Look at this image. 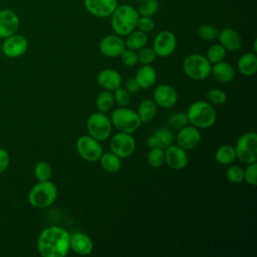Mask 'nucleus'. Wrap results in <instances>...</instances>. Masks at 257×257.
Wrapping results in <instances>:
<instances>
[{
  "label": "nucleus",
  "instance_id": "nucleus-18",
  "mask_svg": "<svg viewBox=\"0 0 257 257\" xmlns=\"http://www.w3.org/2000/svg\"><path fill=\"white\" fill-rule=\"evenodd\" d=\"M20 26L17 14L10 9L0 10V37L6 38L15 34Z\"/></svg>",
  "mask_w": 257,
  "mask_h": 257
},
{
  "label": "nucleus",
  "instance_id": "nucleus-35",
  "mask_svg": "<svg viewBox=\"0 0 257 257\" xmlns=\"http://www.w3.org/2000/svg\"><path fill=\"white\" fill-rule=\"evenodd\" d=\"M197 33L201 39L205 41H212L218 37L219 30L211 24H202L198 28Z\"/></svg>",
  "mask_w": 257,
  "mask_h": 257
},
{
  "label": "nucleus",
  "instance_id": "nucleus-41",
  "mask_svg": "<svg viewBox=\"0 0 257 257\" xmlns=\"http://www.w3.org/2000/svg\"><path fill=\"white\" fill-rule=\"evenodd\" d=\"M119 56H120L122 63L125 66L133 67L138 63V53L136 52V50L128 49L125 47V49L121 52V54Z\"/></svg>",
  "mask_w": 257,
  "mask_h": 257
},
{
  "label": "nucleus",
  "instance_id": "nucleus-39",
  "mask_svg": "<svg viewBox=\"0 0 257 257\" xmlns=\"http://www.w3.org/2000/svg\"><path fill=\"white\" fill-rule=\"evenodd\" d=\"M113 98L114 102H116L120 106H126L131 101L130 92L124 87H117L113 90Z\"/></svg>",
  "mask_w": 257,
  "mask_h": 257
},
{
  "label": "nucleus",
  "instance_id": "nucleus-36",
  "mask_svg": "<svg viewBox=\"0 0 257 257\" xmlns=\"http://www.w3.org/2000/svg\"><path fill=\"white\" fill-rule=\"evenodd\" d=\"M188 123L187 114L185 112L179 111L171 114L168 118V124L170 127L175 130H180Z\"/></svg>",
  "mask_w": 257,
  "mask_h": 257
},
{
  "label": "nucleus",
  "instance_id": "nucleus-1",
  "mask_svg": "<svg viewBox=\"0 0 257 257\" xmlns=\"http://www.w3.org/2000/svg\"><path fill=\"white\" fill-rule=\"evenodd\" d=\"M70 234L64 228L50 226L43 229L37 239V250L42 257H64L70 250Z\"/></svg>",
  "mask_w": 257,
  "mask_h": 257
},
{
  "label": "nucleus",
  "instance_id": "nucleus-13",
  "mask_svg": "<svg viewBox=\"0 0 257 257\" xmlns=\"http://www.w3.org/2000/svg\"><path fill=\"white\" fill-rule=\"evenodd\" d=\"M86 11L98 18L108 17L117 7V0H83Z\"/></svg>",
  "mask_w": 257,
  "mask_h": 257
},
{
  "label": "nucleus",
  "instance_id": "nucleus-5",
  "mask_svg": "<svg viewBox=\"0 0 257 257\" xmlns=\"http://www.w3.org/2000/svg\"><path fill=\"white\" fill-rule=\"evenodd\" d=\"M212 65L206 56L193 53L185 57L183 70L185 74L194 80H204L211 74Z\"/></svg>",
  "mask_w": 257,
  "mask_h": 257
},
{
  "label": "nucleus",
  "instance_id": "nucleus-21",
  "mask_svg": "<svg viewBox=\"0 0 257 257\" xmlns=\"http://www.w3.org/2000/svg\"><path fill=\"white\" fill-rule=\"evenodd\" d=\"M175 137L169 128L162 127L156 130L147 140V145L150 149L160 148L165 150L174 143Z\"/></svg>",
  "mask_w": 257,
  "mask_h": 257
},
{
  "label": "nucleus",
  "instance_id": "nucleus-17",
  "mask_svg": "<svg viewBox=\"0 0 257 257\" xmlns=\"http://www.w3.org/2000/svg\"><path fill=\"white\" fill-rule=\"evenodd\" d=\"M178 100L176 89L169 84H161L155 88L154 101L157 105L163 108L173 107Z\"/></svg>",
  "mask_w": 257,
  "mask_h": 257
},
{
  "label": "nucleus",
  "instance_id": "nucleus-44",
  "mask_svg": "<svg viewBox=\"0 0 257 257\" xmlns=\"http://www.w3.org/2000/svg\"><path fill=\"white\" fill-rule=\"evenodd\" d=\"M10 163V156L6 150L0 148V174H2L8 168Z\"/></svg>",
  "mask_w": 257,
  "mask_h": 257
},
{
  "label": "nucleus",
  "instance_id": "nucleus-12",
  "mask_svg": "<svg viewBox=\"0 0 257 257\" xmlns=\"http://www.w3.org/2000/svg\"><path fill=\"white\" fill-rule=\"evenodd\" d=\"M28 47L27 39L20 34H13L5 38L4 42L1 44V49L3 53L10 58H16L24 54Z\"/></svg>",
  "mask_w": 257,
  "mask_h": 257
},
{
  "label": "nucleus",
  "instance_id": "nucleus-24",
  "mask_svg": "<svg viewBox=\"0 0 257 257\" xmlns=\"http://www.w3.org/2000/svg\"><path fill=\"white\" fill-rule=\"evenodd\" d=\"M211 73L213 76L222 83H228L233 80L235 77V70L233 66L225 61H220L217 63H214V65L211 68Z\"/></svg>",
  "mask_w": 257,
  "mask_h": 257
},
{
  "label": "nucleus",
  "instance_id": "nucleus-42",
  "mask_svg": "<svg viewBox=\"0 0 257 257\" xmlns=\"http://www.w3.org/2000/svg\"><path fill=\"white\" fill-rule=\"evenodd\" d=\"M244 180L251 186H256L257 183V164H248L244 171Z\"/></svg>",
  "mask_w": 257,
  "mask_h": 257
},
{
  "label": "nucleus",
  "instance_id": "nucleus-14",
  "mask_svg": "<svg viewBox=\"0 0 257 257\" xmlns=\"http://www.w3.org/2000/svg\"><path fill=\"white\" fill-rule=\"evenodd\" d=\"M165 163L173 170L184 169L189 162L188 154L178 145H171L164 150Z\"/></svg>",
  "mask_w": 257,
  "mask_h": 257
},
{
  "label": "nucleus",
  "instance_id": "nucleus-16",
  "mask_svg": "<svg viewBox=\"0 0 257 257\" xmlns=\"http://www.w3.org/2000/svg\"><path fill=\"white\" fill-rule=\"evenodd\" d=\"M125 49V44L121 36L106 35L99 41V50L106 57H118Z\"/></svg>",
  "mask_w": 257,
  "mask_h": 257
},
{
  "label": "nucleus",
  "instance_id": "nucleus-31",
  "mask_svg": "<svg viewBox=\"0 0 257 257\" xmlns=\"http://www.w3.org/2000/svg\"><path fill=\"white\" fill-rule=\"evenodd\" d=\"M160 4L158 0H144L140 2V5L137 9L140 16H154L159 10Z\"/></svg>",
  "mask_w": 257,
  "mask_h": 257
},
{
  "label": "nucleus",
  "instance_id": "nucleus-32",
  "mask_svg": "<svg viewBox=\"0 0 257 257\" xmlns=\"http://www.w3.org/2000/svg\"><path fill=\"white\" fill-rule=\"evenodd\" d=\"M148 163L153 168H159L165 164V152L160 148L150 149L147 156Z\"/></svg>",
  "mask_w": 257,
  "mask_h": 257
},
{
  "label": "nucleus",
  "instance_id": "nucleus-3",
  "mask_svg": "<svg viewBox=\"0 0 257 257\" xmlns=\"http://www.w3.org/2000/svg\"><path fill=\"white\" fill-rule=\"evenodd\" d=\"M188 122L198 128L211 127L217 118V113L214 106L205 100L193 102L187 110Z\"/></svg>",
  "mask_w": 257,
  "mask_h": 257
},
{
  "label": "nucleus",
  "instance_id": "nucleus-25",
  "mask_svg": "<svg viewBox=\"0 0 257 257\" xmlns=\"http://www.w3.org/2000/svg\"><path fill=\"white\" fill-rule=\"evenodd\" d=\"M238 70L245 76H252L257 71V56L255 52H246L238 60Z\"/></svg>",
  "mask_w": 257,
  "mask_h": 257
},
{
  "label": "nucleus",
  "instance_id": "nucleus-47",
  "mask_svg": "<svg viewBox=\"0 0 257 257\" xmlns=\"http://www.w3.org/2000/svg\"><path fill=\"white\" fill-rule=\"evenodd\" d=\"M0 50H1V42H0Z\"/></svg>",
  "mask_w": 257,
  "mask_h": 257
},
{
  "label": "nucleus",
  "instance_id": "nucleus-33",
  "mask_svg": "<svg viewBox=\"0 0 257 257\" xmlns=\"http://www.w3.org/2000/svg\"><path fill=\"white\" fill-rule=\"evenodd\" d=\"M34 176L38 181H48L52 176L51 166L44 162H38L34 167Z\"/></svg>",
  "mask_w": 257,
  "mask_h": 257
},
{
  "label": "nucleus",
  "instance_id": "nucleus-22",
  "mask_svg": "<svg viewBox=\"0 0 257 257\" xmlns=\"http://www.w3.org/2000/svg\"><path fill=\"white\" fill-rule=\"evenodd\" d=\"M121 81L122 78L120 74L111 68L102 69L97 74V83L105 90L113 91L115 88L120 86Z\"/></svg>",
  "mask_w": 257,
  "mask_h": 257
},
{
  "label": "nucleus",
  "instance_id": "nucleus-2",
  "mask_svg": "<svg viewBox=\"0 0 257 257\" xmlns=\"http://www.w3.org/2000/svg\"><path fill=\"white\" fill-rule=\"evenodd\" d=\"M110 17V24L115 34L118 36H126L137 28L140 15L135 7L122 4L114 9Z\"/></svg>",
  "mask_w": 257,
  "mask_h": 257
},
{
  "label": "nucleus",
  "instance_id": "nucleus-40",
  "mask_svg": "<svg viewBox=\"0 0 257 257\" xmlns=\"http://www.w3.org/2000/svg\"><path fill=\"white\" fill-rule=\"evenodd\" d=\"M207 99H208V102H210L211 104L219 105L226 101L227 95L221 89H211L207 92Z\"/></svg>",
  "mask_w": 257,
  "mask_h": 257
},
{
  "label": "nucleus",
  "instance_id": "nucleus-11",
  "mask_svg": "<svg viewBox=\"0 0 257 257\" xmlns=\"http://www.w3.org/2000/svg\"><path fill=\"white\" fill-rule=\"evenodd\" d=\"M177 47L176 35L169 31L164 30L158 33L154 39L153 49L157 56L168 57L174 53Z\"/></svg>",
  "mask_w": 257,
  "mask_h": 257
},
{
  "label": "nucleus",
  "instance_id": "nucleus-26",
  "mask_svg": "<svg viewBox=\"0 0 257 257\" xmlns=\"http://www.w3.org/2000/svg\"><path fill=\"white\" fill-rule=\"evenodd\" d=\"M148 42V35L146 32L141 30L134 29L126 35V39L124 41L125 47L133 50H139L143 48Z\"/></svg>",
  "mask_w": 257,
  "mask_h": 257
},
{
  "label": "nucleus",
  "instance_id": "nucleus-6",
  "mask_svg": "<svg viewBox=\"0 0 257 257\" xmlns=\"http://www.w3.org/2000/svg\"><path fill=\"white\" fill-rule=\"evenodd\" d=\"M110 121L118 132L126 134L135 133L142 124L137 111L126 106H120L114 109L110 115Z\"/></svg>",
  "mask_w": 257,
  "mask_h": 257
},
{
  "label": "nucleus",
  "instance_id": "nucleus-30",
  "mask_svg": "<svg viewBox=\"0 0 257 257\" xmlns=\"http://www.w3.org/2000/svg\"><path fill=\"white\" fill-rule=\"evenodd\" d=\"M114 104V98H113V93L110 90H103L98 93L95 99V106L98 111L100 112H106Z\"/></svg>",
  "mask_w": 257,
  "mask_h": 257
},
{
  "label": "nucleus",
  "instance_id": "nucleus-34",
  "mask_svg": "<svg viewBox=\"0 0 257 257\" xmlns=\"http://www.w3.org/2000/svg\"><path fill=\"white\" fill-rule=\"evenodd\" d=\"M226 56V49L221 44H213L207 51V59L210 63H217L222 61Z\"/></svg>",
  "mask_w": 257,
  "mask_h": 257
},
{
  "label": "nucleus",
  "instance_id": "nucleus-23",
  "mask_svg": "<svg viewBox=\"0 0 257 257\" xmlns=\"http://www.w3.org/2000/svg\"><path fill=\"white\" fill-rule=\"evenodd\" d=\"M135 79L139 84L140 88L148 89L152 87L157 80V72L150 64L141 66L135 75Z\"/></svg>",
  "mask_w": 257,
  "mask_h": 257
},
{
  "label": "nucleus",
  "instance_id": "nucleus-28",
  "mask_svg": "<svg viewBox=\"0 0 257 257\" xmlns=\"http://www.w3.org/2000/svg\"><path fill=\"white\" fill-rule=\"evenodd\" d=\"M98 161L100 163L101 168L108 173H116L121 168L120 158L111 152L102 153Z\"/></svg>",
  "mask_w": 257,
  "mask_h": 257
},
{
  "label": "nucleus",
  "instance_id": "nucleus-4",
  "mask_svg": "<svg viewBox=\"0 0 257 257\" xmlns=\"http://www.w3.org/2000/svg\"><path fill=\"white\" fill-rule=\"evenodd\" d=\"M57 198V188L56 186L48 181H39L35 184L29 194L28 202L36 209H44L51 206Z\"/></svg>",
  "mask_w": 257,
  "mask_h": 257
},
{
  "label": "nucleus",
  "instance_id": "nucleus-46",
  "mask_svg": "<svg viewBox=\"0 0 257 257\" xmlns=\"http://www.w3.org/2000/svg\"><path fill=\"white\" fill-rule=\"evenodd\" d=\"M135 1H137V2L140 3V2H142V1H144V0H135Z\"/></svg>",
  "mask_w": 257,
  "mask_h": 257
},
{
  "label": "nucleus",
  "instance_id": "nucleus-43",
  "mask_svg": "<svg viewBox=\"0 0 257 257\" xmlns=\"http://www.w3.org/2000/svg\"><path fill=\"white\" fill-rule=\"evenodd\" d=\"M137 28L146 33L151 32L155 28V21L152 19V17L140 16L138 19Z\"/></svg>",
  "mask_w": 257,
  "mask_h": 257
},
{
  "label": "nucleus",
  "instance_id": "nucleus-8",
  "mask_svg": "<svg viewBox=\"0 0 257 257\" xmlns=\"http://www.w3.org/2000/svg\"><path fill=\"white\" fill-rule=\"evenodd\" d=\"M112 124L104 112H93L86 120V130L88 136L97 140L98 142L105 141L111 134Z\"/></svg>",
  "mask_w": 257,
  "mask_h": 257
},
{
  "label": "nucleus",
  "instance_id": "nucleus-27",
  "mask_svg": "<svg viewBox=\"0 0 257 257\" xmlns=\"http://www.w3.org/2000/svg\"><path fill=\"white\" fill-rule=\"evenodd\" d=\"M137 113L142 122H150L157 114V104L153 99H145L139 104Z\"/></svg>",
  "mask_w": 257,
  "mask_h": 257
},
{
  "label": "nucleus",
  "instance_id": "nucleus-29",
  "mask_svg": "<svg viewBox=\"0 0 257 257\" xmlns=\"http://www.w3.org/2000/svg\"><path fill=\"white\" fill-rule=\"evenodd\" d=\"M216 161L221 165H230L236 160L235 148L231 145H223L219 147L215 153Z\"/></svg>",
  "mask_w": 257,
  "mask_h": 257
},
{
  "label": "nucleus",
  "instance_id": "nucleus-19",
  "mask_svg": "<svg viewBox=\"0 0 257 257\" xmlns=\"http://www.w3.org/2000/svg\"><path fill=\"white\" fill-rule=\"evenodd\" d=\"M70 249L78 255H88L93 250V243L90 237L82 232H74L70 234Z\"/></svg>",
  "mask_w": 257,
  "mask_h": 257
},
{
  "label": "nucleus",
  "instance_id": "nucleus-20",
  "mask_svg": "<svg viewBox=\"0 0 257 257\" xmlns=\"http://www.w3.org/2000/svg\"><path fill=\"white\" fill-rule=\"evenodd\" d=\"M220 44L226 49V51H238L242 45V38L240 34L232 28H224L218 33L217 37Z\"/></svg>",
  "mask_w": 257,
  "mask_h": 257
},
{
  "label": "nucleus",
  "instance_id": "nucleus-37",
  "mask_svg": "<svg viewBox=\"0 0 257 257\" xmlns=\"http://www.w3.org/2000/svg\"><path fill=\"white\" fill-rule=\"evenodd\" d=\"M226 177L229 182L234 184H239L244 181V171L241 167L237 165H233L227 169Z\"/></svg>",
  "mask_w": 257,
  "mask_h": 257
},
{
  "label": "nucleus",
  "instance_id": "nucleus-15",
  "mask_svg": "<svg viewBox=\"0 0 257 257\" xmlns=\"http://www.w3.org/2000/svg\"><path fill=\"white\" fill-rule=\"evenodd\" d=\"M201 133L198 127L194 125H185L179 130V133L177 135V144L185 151H189L197 148L201 143Z\"/></svg>",
  "mask_w": 257,
  "mask_h": 257
},
{
  "label": "nucleus",
  "instance_id": "nucleus-9",
  "mask_svg": "<svg viewBox=\"0 0 257 257\" xmlns=\"http://www.w3.org/2000/svg\"><path fill=\"white\" fill-rule=\"evenodd\" d=\"M76 151L83 160L89 163L98 161L103 153L100 143L90 136H81L77 139Z\"/></svg>",
  "mask_w": 257,
  "mask_h": 257
},
{
  "label": "nucleus",
  "instance_id": "nucleus-10",
  "mask_svg": "<svg viewBox=\"0 0 257 257\" xmlns=\"http://www.w3.org/2000/svg\"><path fill=\"white\" fill-rule=\"evenodd\" d=\"M109 149L111 153L120 159L127 158L132 156L136 150V141L132 137V134L119 132L111 138Z\"/></svg>",
  "mask_w": 257,
  "mask_h": 257
},
{
  "label": "nucleus",
  "instance_id": "nucleus-45",
  "mask_svg": "<svg viewBox=\"0 0 257 257\" xmlns=\"http://www.w3.org/2000/svg\"><path fill=\"white\" fill-rule=\"evenodd\" d=\"M124 88L130 92V93H136L137 91H139L140 86L137 83L135 77L134 78H127L126 81L124 82Z\"/></svg>",
  "mask_w": 257,
  "mask_h": 257
},
{
  "label": "nucleus",
  "instance_id": "nucleus-38",
  "mask_svg": "<svg viewBox=\"0 0 257 257\" xmlns=\"http://www.w3.org/2000/svg\"><path fill=\"white\" fill-rule=\"evenodd\" d=\"M156 53L153 48L151 47H143L139 49L138 52V61L141 62L143 65L151 64L156 59Z\"/></svg>",
  "mask_w": 257,
  "mask_h": 257
},
{
  "label": "nucleus",
  "instance_id": "nucleus-7",
  "mask_svg": "<svg viewBox=\"0 0 257 257\" xmlns=\"http://www.w3.org/2000/svg\"><path fill=\"white\" fill-rule=\"evenodd\" d=\"M236 159L243 164H252L257 161V135L253 132L245 133L237 140Z\"/></svg>",
  "mask_w": 257,
  "mask_h": 257
}]
</instances>
